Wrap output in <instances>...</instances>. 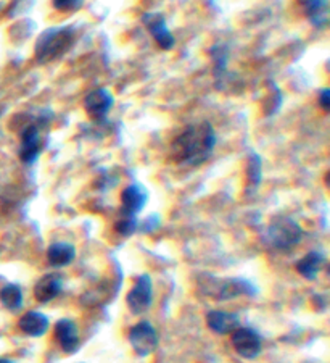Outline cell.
<instances>
[{
    "instance_id": "obj_16",
    "label": "cell",
    "mask_w": 330,
    "mask_h": 363,
    "mask_svg": "<svg viewBox=\"0 0 330 363\" xmlns=\"http://www.w3.org/2000/svg\"><path fill=\"white\" fill-rule=\"evenodd\" d=\"M303 7L306 18L314 28H325L329 25V0H298Z\"/></svg>"
},
{
    "instance_id": "obj_24",
    "label": "cell",
    "mask_w": 330,
    "mask_h": 363,
    "mask_svg": "<svg viewBox=\"0 0 330 363\" xmlns=\"http://www.w3.org/2000/svg\"><path fill=\"white\" fill-rule=\"evenodd\" d=\"M318 102H319V107L324 110L325 113L330 112V89H322L318 95Z\"/></svg>"
},
{
    "instance_id": "obj_8",
    "label": "cell",
    "mask_w": 330,
    "mask_h": 363,
    "mask_svg": "<svg viewBox=\"0 0 330 363\" xmlns=\"http://www.w3.org/2000/svg\"><path fill=\"white\" fill-rule=\"evenodd\" d=\"M232 347L238 355L253 360L260 355L262 351L261 336L251 328H237L232 333Z\"/></svg>"
},
{
    "instance_id": "obj_22",
    "label": "cell",
    "mask_w": 330,
    "mask_h": 363,
    "mask_svg": "<svg viewBox=\"0 0 330 363\" xmlns=\"http://www.w3.org/2000/svg\"><path fill=\"white\" fill-rule=\"evenodd\" d=\"M138 226V222L136 219V217H124L121 219H118L116 224H114V229H116L118 234H121V236H132L134 233L137 231Z\"/></svg>"
},
{
    "instance_id": "obj_6",
    "label": "cell",
    "mask_w": 330,
    "mask_h": 363,
    "mask_svg": "<svg viewBox=\"0 0 330 363\" xmlns=\"http://www.w3.org/2000/svg\"><path fill=\"white\" fill-rule=\"evenodd\" d=\"M129 344L138 357H147L158 347V333L150 322H141L129 329Z\"/></svg>"
},
{
    "instance_id": "obj_15",
    "label": "cell",
    "mask_w": 330,
    "mask_h": 363,
    "mask_svg": "<svg viewBox=\"0 0 330 363\" xmlns=\"http://www.w3.org/2000/svg\"><path fill=\"white\" fill-rule=\"evenodd\" d=\"M148 195L145 190L142 189V186L131 184L121 193V207L123 212L127 217H136L137 213L142 212V208L145 207Z\"/></svg>"
},
{
    "instance_id": "obj_17",
    "label": "cell",
    "mask_w": 330,
    "mask_h": 363,
    "mask_svg": "<svg viewBox=\"0 0 330 363\" xmlns=\"http://www.w3.org/2000/svg\"><path fill=\"white\" fill-rule=\"evenodd\" d=\"M76 249L70 242H54L47 249V260L52 266H66L74 260Z\"/></svg>"
},
{
    "instance_id": "obj_18",
    "label": "cell",
    "mask_w": 330,
    "mask_h": 363,
    "mask_svg": "<svg viewBox=\"0 0 330 363\" xmlns=\"http://www.w3.org/2000/svg\"><path fill=\"white\" fill-rule=\"evenodd\" d=\"M324 265L325 257L320 254V252H309V254H306L303 259L296 264V271H298L300 276H303L305 279L313 281L318 278L319 271L322 270Z\"/></svg>"
},
{
    "instance_id": "obj_3",
    "label": "cell",
    "mask_w": 330,
    "mask_h": 363,
    "mask_svg": "<svg viewBox=\"0 0 330 363\" xmlns=\"http://www.w3.org/2000/svg\"><path fill=\"white\" fill-rule=\"evenodd\" d=\"M198 288L203 295L214 300H231L240 295H255L258 289L250 281L242 278H216L212 275L200 276Z\"/></svg>"
},
{
    "instance_id": "obj_2",
    "label": "cell",
    "mask_w": 330,
    "mask_h": 363,
    "mask_svg": "<svg viewBox=\"0 0 330 363\" xmlns=\"http://www.w3.org/2000/svg\"><path fill=\"white\" fill-rule=\"evenodd\" d=\"M74 44V30L71 26L49 28L37 37L34 59L39 65L50 63L71 49Z\"/></svg>"
},
{
    "instance_id": "obj_14",
    "label": "cell",
    "mask_w": 330,
    "mask_h": 363,
    "mask_svg": "<svg viewBox=\"0 0 330 363\" xmlns=\"http://www.w3.org/2000/svg\"><path fill=\"white\" fill-rule=\"evenodd\" d=\"M49 324L50 322L49 318H47V315L36 312V310L26 312L20 320H18V328H20V331L31 337L44 336V334L49 331Z\"/></svg>"
},
{
    "instance_id": "obj_12",
    "label": "cell",
    "mask_w": 330,
    "mask_h": 363,
    "mask_svg": "<svg viewBox=\"0 0 330 363\" xmlns=\"http://www.w3.org/2000/svg\"><path fill=\"white\" fill-rule=\"evenodd\" d=\"M55 339L66 353H73L79 347V329L73 320L63 318L55 324Z\"/></svg>"
},
{
    "instance_id": "obj_7",
    "label": "cell",
    "mask_w": 330,
    "mask_h": 363,
    "mask_svg": "<svg viewBox=\"0 0 330 363\" xmlns=\"http://www.w3.org/2000/svg\"><path fill=\"white\" fill-rule=\"evenodd\" d=\"M153 283L148 275H141L126 295V304L132 313H143L152 307Z\"/></svg>"
},
{
    "instance_id": "obj_4",
    "label": "cell",
    "mask_w": 330,
    "mask_h": 363,
    "mask_svg": "<svg viewBox=\"0 0 330 363\" xmlns=\"http://www.w3.org/2000/svg\"><path fill=\"white\" fill-rule=\"evenodd\" d=\"M49 112H42L39 117L28 123L21 128L20 133V150L18 157L25 165H32L39 159L41 152L44 150V139H42V131L50 126L52 113L47 117Z\"/></svg>"
},
{
    "instance_id": "obj_10",
    "label": "cell",
    "mask_w": 330,
    "mask_h": 363,
    "mask_svg": "<svg viewBox=\"0 0 330 363\" xmlns=\"http://www.w3.org/2000/svg\"><path fill=\"white\" fill-rule=\"evenodd\" d=\"M142 23L145 25L147 31L153 36V39L158 44V47L163 50H171L176 44L174 36L166 26V20L161 13H145L142 17Z\"/></svg>"
},
{
    "instance_id": "obj_13",
    "label": "cell",
    "mask_w": 330,
    "mask_h": 363,
    "mask_svg": "<svg viewBox=\"0 0 330 363\" xmlns=\"http://www.w3.org/2000/svg\"><path fill=\"white\" fill-rule=\"evenodd\" d=\"M207 324L213 333L221 334H232L237 328H240V318L236 313L226 312V310H212L207 315Z\"/></svg>"
},
{
    "instance_id": "obj_5",
    "label": "cell",
    "mask_w": 330,
    "mask_h": 363,
    "mask_svg": "<svg viewBox=\"0 0 330 363\" xmlns=\"http://www.w3.org/2000/svg\"><path fill=\"white\" fill-rule=\"evenodd\" d=\"M303 228L290 217H277L266 229V242L276 251L287 252L298 246L303 239Z\"/></svg>"
},
{
    "instance_id": "obj_25",
    "label": "cell",
    "mask_w": 330,
    "mask_h": 363,
    "mask_svg": "<svg viewBox=\"0 0 330 363\" xmlns=\"http://www.w3.org/2000/svg\"><path fill=\"white\" fill-rule=\"evenodd\" d=\"M158 226H160V218H158L156 215H155V217L147 218L145 222H143L142 226H138V228H141V231H142V233L148 234V233H153V231H155V229H156Z\"/></svg>"
},
{
    "instance_id": "obj_27",
    "label": "cell",
    "mask_w": 330,
    "mask_h": 363,
    "mask_svg": "<svg viewBox=\"0 0 330 363\" xmlns=\"http://www.w3.org/2000/svg\"><path fill=\"white\" fill-rule=\"evenodd\" d=\"M2 113H3V108H2V105H0V117H2Z\"/></svg>"
},
{
    "instance_id": "obj_20",
    "label": "cell",
    "mask_w": 330,
    "mask_h": 363,
    "mask_svg": "<svg viewBox=\"0 0 330 363\" xmlns=\"http://www.w3.org/2000/svg\"><path fill=\"white\" fill-rule=\"evenodd\" d=\"M261 179H262V161L258 154H250L247 165L248 193H250V190H255L258 186L261 184Z\"/></svg>"
},
{
    "instance_id": "obj_11",
    "label": "cell",
    "mask_w": 330,
    "mask_h": 363,
    "mask_svg": "<svg viewBox=\"0 0 330 363\" xmlns=\"http://www.w3.org/2000/svg\"><path fill=\"white\" fill-rule=\"evenodd\" d=\"M65 279L60 273H49L37 281L34 286V297L37 302L47 304L59 297L63 291Z\"/></svg>"
},
{
    "instance_id": "obj_21",
    "label": "cell",
    "mask_w": 330,
    "mask_h": 363,
    "mask_svg": "<svg viewBox=\"0 0 330 363\" xmlns=\"http://www.w3.org/2000/svg\"><path fill=\"white\" fill-rule=\"evenodd\" d=\"M227 47L226 46H214L212 49V57H213V63H214V75L221 76L223 73H226V66H227Z\"/></svg>"
},
{
    "instance_id": "obj_1",
    "label": "cell",
    "mask_w": 330,
    "mask_h": 363,
    "mask_svg": "<svg viewBox=\"0 0 330 363\" xmlns=\"http://www.w3.org/2000/svg\"><path fill=\"white\" fill-rule=\"evenodd\" d=\"M216 133L208 121L190 125L171 144V159L178 165L200 166L212 157Z\"/></svg>"
},
{
    "instance_id": "obj_19",
    "label": "cell",
    "mask_w": 330,
    "mask_h": 363,
    "mask_svg": "<svg viewBox=\"0 0 330 363\" xmlns=\"http://www.w3.org/2000/svg\"><path fill=\"white\" fill-rule=\"evenodd\" d=\"M0 304L10 312H17L23 307V291L18 284H7L0 291Z\"/></svg>"
},
{
    "instance_id": "obj_26",
    "label": "cell",
    "mask_w": 330,
    "mask_h": 363,
    "mask_svg": "<svg viewBox=\"0 0 330 363\" xmlns=\"http://www.w3.org/2000/svg\"><path fill=\"white\" fill-rule=\"evenodd\" d=\"M0 363H15V362L10 360V358H3V357H0Z\"/></svg>"
},
{
    "instance_id": "obj_9",
    "label": "cell",
    "mask_w": 330,
    "mask_h": 363,
    "mask_svg": "<svg viewBox=\"0 0 330 363\" xmlns=\"http://www.w3.org/2000/svg\"><path fill=\"white\" fill-rule=\"evenodd\" d=\"M113 94L105 88L90 90L84 97V110L85 113L89 115V118L94 119V121H100V119L107 117L108 112L113 107Z\"/></svg>"
},
{
    "instance_id": "obj_23",
    "label": "cell",
    "mask_w": 330,
    "mask_h": 363,
    "mask_svg": "<svg viewBox=\"0 0 330 363\" xmlns=\"http://www.w3.org/2000/svg\"><path fill=\"white\" fill-rule=\"evenodd\" d=\"M84 0H52V6L56 12L61 13H71L79 10L83 7Z\"/></svg>"
}]
</instances>
